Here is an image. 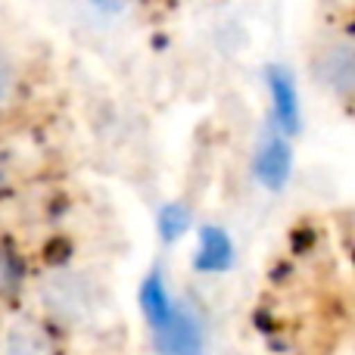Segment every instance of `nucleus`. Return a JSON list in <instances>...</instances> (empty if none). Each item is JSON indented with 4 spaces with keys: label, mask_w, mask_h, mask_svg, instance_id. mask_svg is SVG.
Masks as SVG:
<instances>
[{
    "label": "nucleus",
    "mask_w": 355,
    "mask_h": 355,
    "mask_svg": "<svg viewBox=\"0 0 355 355\" xmlns=\"http://www.w3.org/2000/svg\"><path fill=\"white\" fill-rule=\"evenodd\" d=\"M19 284H22V271H19V262L12 259L10 250H0V293H12Z\"/></svg>",
    "instance_id": "obj_9"
},
{
    "label": "nucleus",
    "mask_w": 355,
    "mask_h": 355,
    "mask_svg": "<svg viewBox=\"0 0 355 355\" xmlns=\"http://www.w3.org/2000/svg\"><path fill=\"white\" fill-rule=\"evenodd\" d=\"M231 262V243L218 227H206L202 231V265L206 268H225Z\"/></svg>",
    "instance_id": "obj_8"
},
{
    "label": "nucleus",
    "mask_w": 355,
    "mask_h": 355,
    "mask_svg": "<svg viewBox=\"0 0 355 355\" xmlns=\"http://www.w3.org/2000/svg\"><path fill=\"white\" fill-rule=\"evenodd\" d=\"M22 97V66H19L16 53L6 47L0 37V112L12 110Z\"/></svg>",
    "instance_id": "obj_7"
},
{
    "label": "nucleus",
    "mask_w": 355,
    "mask_h": 355,
    "mask_svg": "<svg viewBox=\"0 0 355 355\" xmlns=\"http://www.w3.org/2000/svg\"><path fill=\"white\" fill-rule=\"evenodd\" d=\"M41 302L56 321L78 324L91 318L97 309V290L78 271H53L41 281Z\"/></svg>",
    "instance_id": "obj_2"
},
{
    "label": "nucleus",
    "mask_w": 355,
    "mask_h": 355,
    "mask_svg": "<svg viewBox=\"0 0 355 355\" xmlns=\"http://www.w3.org/2000/svg\"><path fill=\"white\" fill-rule=\"evenodd\" d=\"M150 324H153L159 355H202V327L187 306L172 302Z\"/></svg>",
    "instance_id": "obj_3"
},
{
    "label": "nucleus",
    "mask_w": 355,
    "mask_h": 355,
    "mask_svg": "<svg viewBox=\"0 0 355 355\" xmlns=\"http://www.w3.org/2000/svg\"><path fill=\"white\" fill-rule=\"evenodd\" d=\"M312 78L331 97L349 100L355 87V41L346 28L327 31L312 53Z\"/></svg>",
    "instance_id": "obj_1"
},
{
    "label": "nucleus",
    "mask_w": 355,
    "mask_h": 355,
    "mask_svg": "<svg viewBox=\"0 0 355 355\" xmlns=\"http://www.w3.org/2000/svg\"><path fill=\"white\" fill-rule=\"evenodd\" d=\"M87 3L100 12H122L128 6V0H87Z\"/></svg>",
    "instance_id": "obj_10"
},
{
    "label": "nucleus",
    "mask_w": 355,
    "mask_h": 355,
    "mask_svg": "<svg viewBox=\"0 0 355 355\" xmlns=\"http://www.w3.org/2000/svg\"><path fill=\"white\" fill-rule=\"evenodd\" d=\"M256 172L265 184H271V187H281L284 184V178L290 172V147L281 137H271V141H265L262 147H259Z\"/></svg>",
    "instance_id": "obj_5"
},
{
    "label": "nucleus",
    "mask_w": 355,
    "mask_h": 355,
    "mask_svg": "<svg viewBox=\"0 0 355 355\" xmlns=\"http://www.w3.org/2000/svg\"><path fill=\"white\" fill-rule=\"evenodd\" d=\"M271 97H275V112L284 131H296L300 125V103H296V87L287 72H271Z\"/></svg>",
    "instance_id": "obj_6"
},
{
    "label": "nucleus",
    "mask_w": 355,
    "mask_h": 355,
    "mask_svg": "<svg viewBox=\"0 0 355 355\" xmlns=\"http://www.w3.org/2000/svg\"><path fill=\"white\" fill-rule=\"evenodd\" d=\"M0 355H50V337L41 324L19 318L3 331Z\"/></svg>",
    "instance_id": "obj_4"
}]
</instances>
